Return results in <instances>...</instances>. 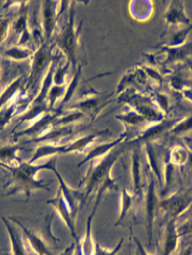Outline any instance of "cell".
Masks as SVG:
<instances>
[{
    "instance_id": "603a6c76",
    "label": "cell",
    "mask_w": 192,
    "mask_h": 255,
    "mask_svg": "<svg viewBox=\"0 0 192 255\" xmlns=\"http://www.w3.org/2000/svg\"><path fill=\"white\" fill-rule=\"evenodd\" d=\"M136 198L134 196L133 193H130L129 190L126 188H123L122 191H121V209L119 212V216H118V221L114 225H119L122 223L129 214L131 213V211L134 208V205H135Z\"/></svg>"
},
{
    "instance_id": "836d02e7",
    "label": "cell",
    "mask_w": 192,
    "mask_h": 255,
    "mask_svg": "<svg viewBox=\"0 0 192 255\" xmlns=\"http://www.w3.org/2000/svg\"><path fill=\"white\" fill-rule=\"evenodd\" d=\"M134 241H135V245H136V253L138 255H153L150 254L148 251L146 250L145 247H143V245L140 244L139 240L137 239V237H134Z\"/></svg>"
},
{
    "instance_id": "ffe728a7",
    "label": "cell",
    "mask_w": 192,
    "mask_h": 255,
    "mask_svg": "<svg viewBox=\"0 0 192 255\" xmlns=\"http://www.w3.org/2000/svg\"><path fill=\"white\" fill-rule=\"evenodd\" d=\"M162 52L165 53V60L163 62L164 65H173L178 62H187L191 60L192 56V42L184 44L178 48H161Z\"/></svg>"
},
{
    "instance_id": "cb8c5ba5",
    "label": "cell",
    "mask_w": 192,
    "mask_h": 255,
    "mask_svg": "<svg viewBox=\"0 0 192 255\" xmlns=\"http://www.w3.org/2000/svg\"><path fill=\"white\" fill-rule=\"evenodd\" d=\"M36 49L28 48V47L13 46V47H10V48H7L5 50H3L2 55L11 61L23 62V61H26V60L30 59V57H33Z\"/></svg>"
},
{
    "instance_id": "9a60e30c",
    "label": "cell",
    "mask_w": 192,
    "mask_h": 255,
    "mask_svg": "<svg viewBox=\"0 0 192 255\" xmlns=\"http://www.w3.org/2000/svg\"><path fill=\"white\" fill-rule=\"evenodd\" d=\"M179 238L181 237H179L177 233L176 220L166 221L162 246L161 249H160V255H174L177 250Z\"/></svg>"
},
{
    "instance_id": "e0dca14e",
    "label": "cell",
    "mask_w": 192,
    "mask_h": 255,
    "mask_svg": "<svg viewBox=\"0 0 192 255\" xmlns=\"http://www.w3.org/2000/svg\"><path fill=\"white\" fill-rule=\"evenodd\" d=\"M132 184L133 191L136 200L140 199L144 195V184L142 174V164H140L139 146H134L132 148Z\"/></svg>"
},
{
    "instance_id": "52a82bcc",
    "label": "cell",
    "mask_w": 192,
    "mask_h": 255,
    "mask_svg": "<svg viewBox=\"0 0 192 255\" xmlns=\"http://www.w3.org/2000/svg\"><path fill=\"white\" fill-rule=\"evenodd\" d=\"M192 205V189L176 191L159 203V210L165 213V220H177Z\"/></svg>"
},
{
    "instance_id": "d6a6232c",
    "label": "cell",
    "mask_w": 192,
    "mask_h": 255,
    "mask_svg": "<svg viewBox=\"0 0 192 255\" xmlns=\"http://www.w3.org/2000/svg\"><path fill=\"white\" fill-rule=\"evenodd\" d=\"M155 95H156V103H158L160 110H163L165 112L169 111L170 108V100L169 98L166 97L165 94H162V93H159V92H155Z\"/></svg>"
},
{
    "instance_id": "4316f807",
    "label": "cell",
    "mask_w": 192,
    "mask_h": 255,
    "mask_svg": "<svg viewBox=\"0 0 192 255\" xmlns=\"http://www.w3.org/2000/svg\"><path fill=\"white\" fill-rule=\"evenodd\" d=\"M188 155L189 152L186 150L183 146L176 145L172 148V150H170L166 157H168L170 162L174 165H183L184 163L187 162Z\"/></svg>"
},
{
    "instance_id": "7402d4cb",
    "label": "cell",
    "mask_w": 192,
    "mask_h": 255,
    "mask_svg": "<svg viewBox=\"0 0 192 255\" xmlns=\"http://www.w3.org/2000/svg\"><path fill=\"white\" fill-rule=\"evenodd\" d=\"M23 148L22 144L12 143L0 146V162L4 164H16L21 160L17 152Z\"/></svg>"
},
{
    "instance_id": "ac0fdd59",
    "label": "cell",
    "mask_w": 192,
    "mask_h": 255,
    "mask_svg": "<svg viewBox=\"0 0 192 255\" xmlns=\"http://www.w3.org/2000/svg\"><path fill=\"white\" fill-rule=\"evenodd\" d=\"M25 84L26 81L24 80V75H20L9 82L8 86L0 92V111L17 99L18 95L23 92Z\"/></svg>"
},
{
    "instance_id": "5b68a950",
    "label": "cell",
    "mask_w": 192,
    "mask_h": 255,
    "mask_svg": "<svg viewBox=\"0 0 192 255\" xmlns=\"http://www.w3.org/2000/svg\"><path fill=\"white\" fill-rule=\"evenodd\" d=\"M69 1H42L39 11V24L42 34V41L52 42L55 35L57 21L60 20L62 12L66 10Z\"/></svg>"
},
{
    "instance_id": "7c38bea8",
    "label": "cell",
    "mask_w": 192,
    "mask_h": 255,
    "mask_svg": "<svg viewBox=\"0 0 192 255\" xmlns=\"http://www.w3.org/2000/svg\"><path fill=\"white\" fill-rule=\"evenodd\" d=\"M47 203L52 206L55 209V211L59 213L62 221L64 222V224H65L66 227L69 229L70 236L73 237L74 242H79L80 238H79L78 233H77V229H76V219L74 218L72 212H70V210L68 209L67 203H66L65 199H64V197L60 191V189H57L54 198L47 200Z\"/></svg>"
},
{
    "instance_id": "d4e9b609",
    "label": "cell",
    "mask_w": 192,
    "mask_h": 255,
    "mask_svg": "<svg viewBox=\"0 0 192 255\" xmlns=\"http://www.w3.org/2000/svg\"><path fill=\"white\" fill-rule=\"evenodd\" d=\"M190 30H192V25L188 27L185 28H181L176 30L175 33H173L170 37V39L168 40V42H165V44L163 47L166 48H178L182 47L185 44L186 39H187V36L190 33Z\"/></svg>"
},
{
    "instance_id": "d6986e66",
    "label": "cell",
    "mask_w": 192,
    "mask_h": 255,
    "mask_svg": "<svg viewBox=\"0 0 192 255\" xmlns=\"http://www.w3.org/2000/svg\"><path fill=\"white\" fill-rule=\"evenodd\" d=\"M2 220L9 234V239L11 242V255H28L23 235L17 231V227L13 224V222L7 218H2Z\"/></svg>"
},
{
    "instance_id": "ba28073f",
    "label": "cell",
    "mask_w": 192,
    "mask_h": 255,
    "mask_svg": "<svg viewBox=\"0 0 192 255\" xmlns=\"http://www.w3.org/2000/svg\"><path fill=\"white\" fill-rule=\"evenodd\" d=\"M156 180L152 174L149 177V184L146 191V228L147 237H148V246H152L153 240V226H155V220L157 212L159 211V198L157 196Z\"/></svg>"
},
{
    "instance_id": "d590c367",
    "label": "cell",
    "mask_w": 192,
    "mask_h": 255,
    "mask_svg": "<svg viewBox=\"0 0 192 255\" xmlns=\"http://www.w3.org/2000/svg\"><path fill=\"white\" fill-rule=\"evenodd\" d=\"M186 64H187V67L189 68L190 73L192 74V59H191V60H188L187 62H186Z\"/></svg>"
},
{
    "instance_id": "e575fe53",
    "label": "cell",
    "mask_w": 192,
    "mask_h": 255,
    "mask_svg": "<svg viewBox=\"0 0 192 255\" xmlns=\"http://www.w3.org/2000/svg\"><path fill=\"white\" fill-rule=\"evenodd\" d=\"M178 255H192V246L186 247Z\"/></svg>"
},
{
    "instance_id": "9c48e42d",
    "label": "cell",
    "mask_w": 192,
    "mask_h": 255,
    "mask_svg": "<svg viewBox=\"0 0 192 255\" xmlns=\"http://www.w3.org/2000/svg\"><path fill=\"white\" fill-rule=\"evenodd\" d=\"M10 220L21 228V231L23 232L24 239L26 240L29 248L37 255H55L54 252L51 250L46 237H44L42 234L35 232L33 229L26 227L20 220L14 219V218H11Z\"/></svg>"
},
{
    "instance_id": "7a4b0ae2",
    "label": "cell",
    "mask_w": 192,
    "mask_h": 255,
    "mask_svg": "<svg viewBox=\"0 0 192 255\" xmlns=\"http://www.w3.org/2000/svg\"><path fill=\"white\" fill-rule=\"evenodd\" d=\"M57 163L56 159L53 158L47 163L43 164H30L24 160L18 161L16 164H4L0 162V168L8 171V181L3 185L4 189H8L5 196L24 195L28 199L31 193L36 190H48L50 191L49 184L42 180H38L37 174L42 170H50Z\"/></svg>"
},
{
    "instance_id": "8d00e7d4",
    "label": "cell",
    "mask_w": 192,
    "mask_h": 255,
    "mask_svg": "<svg viewBox=\"0 0 192 255\" xmlns=\"http://www.w3.org/2000/svg\"><path fill=\"white\" fill-rule=\"evenodd\" d=\"M0 79H1V71H0Z\"/></svg>"
},
{
    "instance_id": "30bf717a",
    "label": "cell",
    "mask_w": 192,
    "mask_h": 255,
    "mask_svg": "<svg viewBox=\"0 0 192 255\" xmlns=\"http://www.w3.org/2000/svg\"><path fill=\"white\" fill-rule=\"evenodd\" d=\"M51 171L55 174L57 181H59V189L62 193L64 199H65L67 207L72 212L73 216L76 219L77 214H78L80 208L82 207V201H83V193L82 190L79 189H74L70 186H68V184L65 182V180L62 177L60 174V172L56 169V163L51 168Z\"/></svg>"
},
{
    "instance_id": "277c9868",
    "label": "cell",
    "mask_w": 192,
    "mask_h": 255,
    "mask_svg": "<svg viewBox=\"0 0 192 255\" xmlns=\"http://www.w3.org/2000/svg\"><path fill=\"white\" fill-rule=\"evenodd\" d=\"M54 47L55 44L53 41H42L36 49L33 57H31L30 72L26 79L24 90L29 97H33L36 92L38 93V91H39L44 77H46L51 65H52L53 61L57 56V54L54 55L53 53Z\"/></svg>"
},
{
    "instance_id": "4fadbf2b",
    "label": "cell",
    "mask_w": 192,
    "mask_h": 255,
    "mask_svg": "<svg viewBox=\"0 0 192 255\" xmlns=\"http://www.w3.org/2000/svg\"><path fill=\"white\" fill-rule=\"evenodd\" d=\"M127 137H129L127 136V134L123 133L122 135L119 136L117 139H114V141L101 143V144L93 146V147H91V148H89L86 151V156H85V158H83V160L78 163V167H82L83 164L98 160V159L105 157L106 155L109 154L110 151H112L114 148L118 147L120 144L126 142Z\"/></svg>"
},
{
    "instance_id": "74e56055",
    "label": "cell",
    "mask_w": 192,
    "mask_h": 255,
    "mask_svg": "<svg viewBox=\"0 0 192 255\" xmlns=\"http://www.w3.org/2000/svg\"><path fill=\"white\" fill-rule=\"evenodd\" d=\"M136 255H138V254H137V253H136Z\"/></svg>"
},
{
    "instance_id": "6da1fadb",
    "label": "cell",
    "mask_w": 192,
    "mask_h": 255,
    "mask_svg": "<svg viewBox=\"0 0 192 255\" xmlns=\"http://www.w3.org/2000/svg\"><path fill=\"white\" fill-rule=\"evenodd\" d=\"M132 148L130 142H124L110 151L109 154L100 158V160L97 162H90L86 176L83 177L81 182L83 185L82 206L87 205L90 198L96 194V202L94 207L98 209L106 191L119 190L116 180L111 177V170L119 159L123 156L124 152L131 150Z\"/></svg>"
},
{
    "instance_id": "8992f818",
    "label": "cell",
    "mask_w": 192,
    "mask_h": 255,
    "mask_svg": "<svg viewBox=\"0 0 192 255\" xmlns=\"http://www.w3.org/2000/svg\"><path fill=\"white\" fill-rule=\"evenodd\" d=\"M113 92L103 93L92 90L91 92L85 93L83 97L77 100L76 103L69 107V110L79 111L93 120L98 116L105 107L111 103L113 101Z\"/></svg>"
},
{
    "instance_id": "2e32d148",
    "label": "cell",
    "mask_w": 192,
    "mask_h": 255,
    "mask_svg": "<svg viewBox=\"0 0 192 255\" xmlns=\"http://www.w3.org/2000/svg\"><path fill=\"white\" fill-rule=\"evenodd\" d=\"M76 126H54L52 129L46 134L38 137L30 139L26 143H35V144H62L64 138L70 136L75 131Z\"/></svg>"
},
{
    "instance_id": "f546056e",
    "label": "cell",
    "mask_w": 192,
    "mask_h": 255,
    "mask_svg": "<svg viewBox=\"0 0 192 255\" xmlns=\"http://www.w3.org/2000/svg\"><path fill=\"white\" fill-rule=\"evenodd\" d=\"M192 130V116L178 119L169 133L173 135H182Z\"/></svg>"
},
{
    "instance_id": "484cf974",
    "label": "cell",
    "mask_w": 192,
    "mask_h": 255,
    "mask_svg": "<svg viewBox=\"0 0 192 255\" xmlns=\"http://www.w3.org/2000/svg\"><path fill=\"white\" fill-rule=\"evenodd\" d=\"M18 113V106L16 101H13L12 103L3 107L1 111H0V132H1L8 124L13 118L15 115Z\"/></svg>"
},
{
    "instance_id": "f1b7e54d",
    "label": "cell",
    "mask_w": 192,
    "mask_h": 255,
    "mask_svg": "<svg viewBox=\"0 0 192 255\" xmlns=\"http://www.w3.org/2000/svg\"><path fill=\"white\" fill-rule=\"evenodd\" d=\"M14 14H7L0 17V46L3 44L10 36V31L12 29V24H13Z\"/></svg>"
},
{
    "instance_id": "5bb4252c",
    "label": "cell",
    "mask_w": 192,
    "mask_h": 255,
    "mask_svg": "<svg viewBox=\"0 0 192 255\" xmlns=\"http://www.w3.org/2000/svg\"><path fill=\"white\" fill-rule=\"evenodd\" d=\"M164 20L166 23V27H188L192 25L191 21L185 13L184 2L179 0H174L169 5L164 14Z\"/></svg>"
},
{
    "instance_id": "1f68e13d",
    "label": "cell",
    "mask_w": 192,
    "mask_h": 255,
    "mask_svg": "<svg viewBox=\"0 0 192 255\" xmlns=\"http://www.w3.org/2000/svg\"><path fill=\"white\" fill-rule=\"evenodd\" d=\"M177 233L179 237H183V236L192 235V216L188 220H186L182 225L177 226Z\"/></svg>"
},
{
    "instance_id": "8fae6325",
    "label": "cell",
    "mask_w": 192,
    "mask_h": 255,
    "mask_svg": "<svg viewBox=\"0 0 192 255\" xmlns=\"http://www.w3.org/2000/svg\"><path fill=\"white\" fill-rule=\"evenodd\" d=\"M56 118L57 114L55 112H48L43 114L42 116L34 120L33 125L26 128V129L18 131L16 134H14V139L23 136H31V139H34L44 135L54 127Z\"/></svg>"
},
{
    "instance_id": "83f0119b",
    "label": "cell",
    "mask_w": 192,
    "mask_h": 255,
    "mask_svg": "<svg viewBox=\"0 0 192 255\" xmlns=\"http://www.w3.org/2000/svg\"><path fill=\"white\" fill-rule=\"evenodd\" d=\"M70 63L66 61V63L62 65V64L59 62L55 71L53 74V85L56 86H66L67 85V74L70 69Z\"/></svg>"
},
{
    "instance_id": "4dcf8cb0",
    "label": "cell",
    "mask_w": 192,
    "mask_h": 255,
    "mask_svg": "<svg viewBox=\"0 0 192 255\" xmlns=\"http://www.w3.org/2000/svg\"><path fill=\"white\" fill-rule=\"evenodd\" d=\"M123 242H124V238L120 239L117 246L113 247L112 249H107V248L101 247L99 244H95L93 255H118L121 248L123 246Z\"/></svg>"
},
{
    "instance_id": "44dd1931",
    "label": "cell",
    "mask_w": 192,
    "mask_h": 255,
    "mask_svg": "<svg viewBox=\"0 0 192 255\" xmlns=\"http://www.w3.org/2000/svg\"><path fill=\"white\" fill-rule=\"evenodd\" d=\"M116 118L124 125V127H125L124 133L125 134H127V136H129V133H132V131L135 129V128H137L139 126H143L146 123H149V121L147 120L145 117H143L142 115H139L134 110L117 115Z\"/></svg>"
},
{
    "instance_id": "3957f363",
    "label": "cell",
    "mask_w": 192,
    "mask_h": 255,
    "mask_svg": "<svg viewBox=\"0 0 192 255\" xmlns=\"http://www.w3.org/2000/svg\"><path fill=\"white\" fill-rule=\"evenodd\" d=\"M66 22L64 23L61 30L54 36L53 42L55 47L59 48L62 53L66 56V61L72 65L73 72L75 73L77 68L80 66L79 54H80V34L81 26H76L75 24V4L70 5L67 12Z\"/></svg>"
}]
</instances>
